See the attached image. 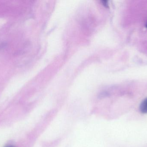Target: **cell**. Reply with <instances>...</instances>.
Segmentation results:
<instances>
[{
	"label": "cell",
	"instance_id": "1",
	"mask_svg": "<svg viewBox=\"0 0 147 147\" xmlns=\"http://www.w3.org/2000/svg\"><path fill=\"white\" fill-rule=\"evenodd\" d=\"M140 110L143 114L147 113V98L145 99L141 104L140 106Z\"/></svg>",
	"mask_w": 147,
	"mask_h": 147
},
{
	"label": "cell",
	"instance_id": "2",
	"mask_svg": "<svg viewBox=\"0 0 147 147\" xmlns=\"http://www.w3.org/2000/svg\"><path fill=\"white\" fill-rule=\"evenodd\" d=\"M6 147H14L13 146H7Z\"/></svg>",
	"mask_w": 147,
	"mask_h": 147
},
{
	"label": "cell",
	"instance_id": "3",
	"mask_svg": "<svg viewBox=\"0 0 147 147\" xmlns=\"http://www.w3.org/2000/svg\"><path fill=\"white\" fill-rule=\"evenodd\" d=\"M146 27L147 28V23H146Z\"/></svg>",
	"mask_w": 147,
	"mask_h": 147
}]
</instances>
